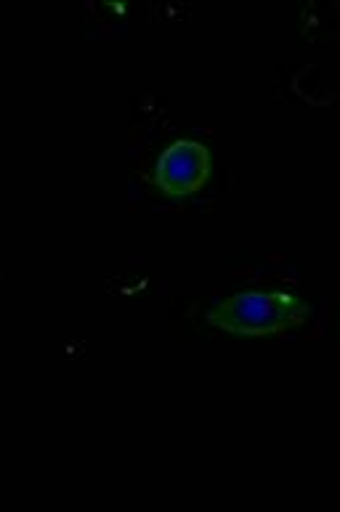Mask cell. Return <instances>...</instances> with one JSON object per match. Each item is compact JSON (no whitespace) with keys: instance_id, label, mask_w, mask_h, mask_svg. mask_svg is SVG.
<instances>
[{"instance_id":"7a4b0ae2","label":"cell","mask_w":340,"mask_h":512,"mask_svg":"<svg viewBox=\"0 0 340 512\" xmlns=\"http://www.w3.org/2000/svg\"><path fill=\"white\" fill-rule=\"evenodd\" d=\"M210 178V149L192 138H178L157 157L155 186L170 199L197 194Z\"/></svg>"},{"instance_id":"6da1fadb","label":"cell","mask_w":340,"mask_h":512,"mask_svg":"<svg viewBox=\"0 0 340 512\" xmlns=\"http://www.w3.org/2000/svg\"><path fill=\"white\" fill-rule=\"evenodd\" d=\"M311 316L306 300L295 298L290 292H237L218 300L208 308V324L232 332V335H277L285 329L301 327Z\"/></svg>"}]
</instances>
